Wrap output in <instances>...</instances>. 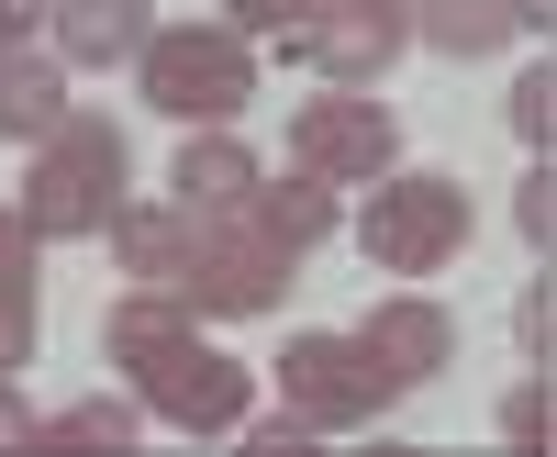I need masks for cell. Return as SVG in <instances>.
I'll return each mask as SVG.
<instances>
[{
  "label": "cell",
  "instance_id": "6da1fadb",
  "mask_svg": "<svg viewBox=\"0 0 557 457\" xmlns=\"http://www.w3.org/2000/svg\"><path fill=\"white\" fill-rule=\"evenodd\" d=\"M101 346H112V369L134 380L146 424L235 435V424H246V402H257V380L235 369V357L190 335V301H178V291H123V301H112V324H101Z\"/></svg>",
  "mask_w": 557,
  "mask_h": 457
},
{
  "label": "cell",
  "instance_id": "7a4b0ae2",
  "mask_svg": "<svg viewBox=\"0 0 557 457\" xmlns=\"http://www.w3.org/2000/svg\"><path fill=\"white\" fill-rule=\"evenodd\" d=\"M123 178H134V134H123L112 112H67L57 134H45L34 178H23V223H34V246L112 235V212H123Z\"/></svg>",
  "mask_w": 557,
  "mask_h": 457
},
{
  "label": "cell",
  "instance_id": "3957f363",
  "mask_svg": "<svg viewBox=\"0 0 557 457\" xmlns=\"http://www.w3.org/2000/svg\"><path fill=\"white\" fill-rule=\"evenodd\" d=\"M134 78H146V101L168 123H235L257 101V45L235 23H178V34H146V57H134Z\"/></svg>",
  "mask_w": 557,
  "mask_h": 457
},
{
  "label": "cell",
  "instance_id": "277c9868",
  "mask_svg": "<svg viewBox=\"0 0 557 457\" xmlns=\"http://www.w3.org/2000/svg\"><path fill=\"white\" fill-rule=\"evenodd\" d=\"M357 246L391 268V280H435V268L469 246V190L435 168H380L357 201Z\"/></svg>",
  "mask_w": 557,
  "mask_h": 457
},
{
  "label": "cell",
  "instance_id": "5b68a950",
  "mask_svg": "<svg viewBox=\"0 0 557 457\" xmlns=\"http://www.w3.org/2000/svg\"><path fill=\"white\" fill-rule=\"evenodd\" d=\"M278 402H290L312 435H357V424H380L391 402H401V380L346 324V335H290V357H278Z\"/></svg>",
  "mask_w": 557,
  "mask_h": 457
},
{
  "label": "cell",
  "instance_id": "8992f818",
  "mask_svg": "<svg viewBox=\"0 0 557 457\" xmlns=\"http://www.w3.org/2000/svg\"><path fill=\"white\" fill-rule=\"evenodd\" d=\"M290 67H312L323 89H368L401 45H412V23L391 12V0H312V12L290 23V34H268Z\"/></svg>",
  "mask_w": 557,
  "mask_h": 457
},
{
  "label": "cell",
  "instance_id": "52a82bcc",
  "mask_svg": "<svg viewBox=\"0 0 557 457\" xmlns=\"http://www.w3.org/2000/svg\"><path fill=\"white\" fill-rule=\"evenodd\" d=\"M290 168H312L323 190H368L380 168H401V123L357 89H323V101L290 112Z\"/></svg>",
  "mask_w": 557,
  "mask_h": 457
},
{
  "label": "cell",
  "instance_id": "ba28073f",
  "mask_svg": "<svg viewBox=\"0 0 557 457\" xmlns=\"http://www.w3.org/2000/svg\"><path fill=\"white\" fill-rule=\"evenodd\" d=\"M290 246H268L257 235V223L235 212V223H223V235L201 246V268H190V280H178V301H190V312H212V324H235V312H268V301H290L301 280H290Z\"/></svg>",
  "mask_w": 557,
  "mask_h": 457
},
{
  "label": "cell",
  "instance_id": "9c48e42d",
  "mask_svg": "<svg viewBox=\"0 0 557 457\" xmlns=\"http://www.w3.org/2000/svg\"><path fill=\"white\" fill-rule=\"evenodd\" d=\"M201 246H212V223L178 212V201H123V212H112V257H123L134 291H178V280L201 268Z\"/></svg>",
  "mask_w": 557,
  "mask_h": 457
},
{
  "label": "cell",
  "instance_id": "30bf717a",
  "mask_svg": "<svg viewBox=\"0 0 557 457\" xmlns=\"http://www.w3.org/2000/svg\"><path fill=\"white\" fill-rule=\"evenodd\" d=\"M357 335H368V357L412 391V380H435V369H457V324H446V301H424V291H391V301H368L357 312Z\"/></svg>",
  "mask_w": 557,
  "mask_h": 457
},
{
  "label": "cell",
  "instance_id": "8fae6325",
  "mask_svg": "<svg viewBox=\"0 0 557 457\" xmlns=\"http://www.w3.org/2000/svg\"><path fill=\"white\" fill-rule=\"evenodd\" d=\"M257 178H268V168H257V157L235 146V134L212 123V134H190V146H178V168H168V201H178V212H201V223H235V212L257 201Z\"/></svg>",
  "mask_w": 557,
  "mask_h": 457
},
{
  "label": "cell",
  "instance_id": "7c38bea8",
  "mask_svg": "<svg viewBox=\"0 0 557 457\" xmlns=\"http://www.w3.org/2000/svg\"><path fill=\"white\" fill-rule=\"evenodd\" d=\"M57 123H67V57L0 45V146H45Z\"/></svg>",
  "mask_w": 557,
  "mask_h": 457
},
{
  "label": "cell",
  "instance_id": "4fadbf2b",
  "mask_svg": "<svg viewBox=\"0 0 557 457\" xmlns=\"http://www.w3.org/2000/svg\"><path fill=\"white\" fill-rule=\"evenodd\" d=\"M146 34H157L146 0H57V57L67 67H134Z\"/></svg>",
  "mask_w": 557,
  "mask_h": 457
},
{
  "label": "cell",
  "instance_id": "5bb4252c",
  "mask_svg": "<svg viewBox=\"0 0 557 457\" xmlns=\"http://www.w3.org/2000/svg\"><path fill=\"white\" fill-rule=\"evenodd\" d=\"M246 223L268 246H290V257H312L323 235H335V190H323L312 168H278V178H257V201H246Z\"/></svg>",
  "mask_w": 557,
  "mask_h": 457
},
{
  "label": "cell",
  "instance_id": "9a60e30c",
  "mask_svg": "<svg viewBox=\"0 0 557 457\" xmlns=\"http://www.w3.org/2000/svg\"><path fill=\"white\" fill-rule=\"evenodd\" d=\"M401 23L424 34L435 57H502V45L524 34V23H513V0H412Z\"/></svg>",
  "mask_w": 557,
  "mask_h": 457
},
{
  "label": "cell",
  "instance_id": "2e32d148",
  "mask_svg": "<svg viewBox=\"0 0 557 457\" xmlns=\"http://www.w3.org/2000/svg\"><path fill=\"white\" fill-rule=\"evenodd\" d=\"M34 357V223L0 212V380Z\"/></svg>",
  "mask_w": 557,
  "mask_h": 457
},
{
  "label": "cell",
  "instance_id": "e0dca14e",
  "mask_svg": "<svg viewBox=\"0 0 557 457\" xmlns=\"http://www.w3.org/2000/svg\"><path fill=\"white\" fill-rule=\"evenodd\" d=\"M45 435H57V446H134V435H146V402H78V413H57Z\"/></svg>",
  "mask_w": 557,
  "mask_h": 457
},
{
  "label": "cell",
  "instance_id": "ac0fdd59",
  "mask_svg": "<svg viewBox=\"0 0 557 457\" xmlns=\"http://www.w3.org/2000/svg\"><path fill=\"white\" fill-rule=\"evenodd\" d=\"M502 123H513V134H524V146L546 157V123H557V78H546V57H535V67H524L513 89H502Z\"/></svg>",
  "mask_w": 557,
  "mask_h": 457
},
{
  "label": "cell",
  "instance_id": "d6986e66",
  "mask_svg": "<svg viewBox=\"0 0 557 457\" xmlns=\"http://www.w3.org/2000/svg\"><path fill=\"white\" fill-rule=\"evenodd\" d=\"M546 424H557V413H546V369H535V380L502 391V435H513V446H546Z\"/></svg>",
  "mask_w": 557,
  "mask_h": 457
},
{
  "label": "cell",
  "instance_id": "ffe728a7",
  "mask_svg": "<svg viewBox=\"0 0 557 457\" xmlns=\"http://www.w3.org/2000/svg\"><path fill=\"white\" fill-rule=\"evenodd\" d=\"M223 12H235V34L257 45V34H290V23L312 12V0H223Z\"/></svg>",
  "mask_w": 557,
  "mask_h": 457
},
{
  "label": "cell",
  "instance_id": "44dd1931",
  "mask_svg": "<svg viewBox=\"0 0 557 457\" xmlns=\"http://www.w3.org/2000/svg\"><path fill=\"white\" fill-rule=\"evenodd\" d=\"M513 223H524V235H535V257H546V235H557V201H546V157H535V178L513 190Z\"/></svg>",
  "mask_w": 557,
  "mask_h": 457
},
{
  "label": "cell",
  "instance_id": "7402d4cb",
  "mask_svg": "<svg viewBox=\"0 0 557 457\" xmlns=\"http://www.w3.org/2000/svg\"><path fill=\"white\" fill-rule=\"evenodd\" d=\"M513 335H524V357H535V369H546V346H557V312H546V280L513 301Z\"/></svg>",
  "mask_w": 557,
  "mask_h": 457
},
{
  "label": "cell",
  "instance_id": "603a6c76",
  "mask_svg": "<svg viewBox=\"0 0 557 457\" xmlns=\"http://www.w3.org/2000/svg\"><path fill=\"white\" fill-rule=\"evenodd\" d=\"M34 23H57V0H0V45H34Z\"/></svg>",
  "mask_w": 557,
  "mask_h": 457
},
{
  "label": "cell",
  "instance_id": "cb8c5ba5",
  "mask_svg": "<svg viewBox=\"0 0 557 457\" xmlns=\"http://www.w3.org/2000/svg\"><path fill=\"white\" fill-rule=\"evenodd\" d=\"M12 435H34V413L12 402V380H0V446H12Z\"/></svg>",
  "mask_w": 557,
  "mask_h": 457
}]
</instances>
